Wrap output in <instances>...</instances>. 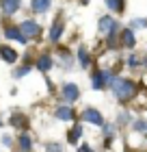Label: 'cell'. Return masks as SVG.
<instances>
[{
    "label": "cell",
    "mask_w": 147,
    "mask_h": 152,
    "mask_svg": "<svg viewBox=\"0 0 147 152\" xmlns=\"http://www.w3.org/2000/svg\"><path fill=\"white\" fill-rule=\"evenodd\" d=\"M134 128L143 133V130H147V122H145V120H136V122H134Z\"/></svg>",
    "instance_id": "ffe728a7"
},
{
    "label": "cell",
    "mask_w": 147,
    "mask_h": 152,
    "mask_svg": "<svg viewBox=\"0 0 147 152\" xmlns=\"http://www.w3.org/2000/svg\"><path fill=\"white\" fill-rule=\"evenodd\" d=\"M97 28H100L102 35H110V33H115V31L119 28V24H117L110 15H104V18H100V24H97Z\"/></svg>",
    "instance_id": "277c9868"
},
{
    "label": "cell",
    "mask_w": 147,
    "mask_h": 152,
    "mask_svg": "<svg viewBox=\"0 0 147 152\" xmlns=\"http://www.w3.org/2000/svg\"><path fill=\"white\" fill-rule=\"evenodd\" d=\"M145 67H147V57H145Z\"/></svg>",
    "instance_id": "4316f807"
},
{
    "label": "cell",
    "mask_w": 147,
    "mask_h": 152,
    "mask_svg": "<svg viewBox=\"0 0 147 152\" xmlns=\"http://www.w3.org/2000/svg\"><path fill=\"white\" fill-rule=\"evenodd\" d=\"M78 63L82 65V67H89V63H91V59H89V50L85 46H80V50H78Z\"/></svg>",
    "instance_id": "4fadbf2b"
},
{
    "label": "cell",
    "mask_w": 147,
    "mask_h": 152,
    "mask_svg": "<svg viewBox=\"0 0 147 152\" xmlns=\"http://www.w3.org/2000/svg\"><path fill=\"white\" fill-rule=\"evenodd\" d=\"M80 135H82V126H76V128L72 130V133H69V141L76 143V141L80 139Z\"/></svg>",
    "instance_id": "e0dca14e"
},
{
    "label": "cell",
    "mask_w": 147,
    "mask_h": 152,
    "mask_svg": "<svg viewBox=\"0 0 147 152\" xmlns=\"http://www.w3.org/2000/svg\"><path fill=\"white\" fill-rule=\"evenodd\" d=\"M46 150H48V152H61V146H59V143H48Z\"/></svg>",
    "instance_id": "7402d4cb"
},
{
    "label": "cell",
    "mask_w": 147,
    "mask_h": 152,
    "mask_svg": "<svg viewBox=\"0 0 147 152\" xmlns=\"http://www.w3.org/2000/svg\"><path fill=\"white\" fill-rule=\"evenodd\" d=\"M0 57H2L7 63H15L17 61V52L13 50V48H9V46H0Z\"/></svg>",
    "instance_id": "30bf717a"
},
{
    "label": "cell",
    "mask_w": 147,
    "mask_h": 152,
    "mask_svg": "<svg viewBox=\"0 0 147 152\" xmlns=\"http://www.w3.org/2000/svg\"><path fill=\"white\" fill-rule=\"evenodd\" d=\"M52 0H33V11L35 13H46L48 9H50Z\"/></svg>",
    "instance_id": "7c38bea8"
},
{
    "label": "cell",
    "mask_w": 147,
    "mask_h": 152,
    "mask_svg": "<svg viewBox=\"0 0 147 152\" xmlns=\"http://www.w3.org/2000/svg\"><path fill=\"white\" fill-rule=\"evenodd\" d=\"M28 70H30V67H28V65H26V67H20V70L15 72V76H17V78H22V76H24V74H28Z\"/></svg>",
    "instance_id": "603a6c76"
},
{
    "label": "cell",
    "mask_w": 147,
    "mask_h": 152,
    "mask_svg": "<svg viewBox=\"0 0 147 152\" xmlns=\"http://www.w3.org/2000/svg\"><path fill=\"white\" fill-rule=\"evenodd\" d=\"M56 117H59V120H65V122H72V120H74V109H69V107H59V109H56Z\"/></svg>",
    "instance_id": "8fae6325"
},
{
    "label": "cell",
    "mask_w": 147,
    "mask_h": 152,
    "mask_svg": "<svg viewBox=\"0 0 147 152\" xmlns=\"http://www.w3.org/2000/svg\"><path fill=\"white\" fill-rule=\"evenodd\" d=\"M20 4H22V0H0V7H2L4 15H13L20 9Z\"/></svg>",
    "instance_id": "52a82bcc"
},
{
    "label": "cell",
    "mask_w": 147,
    "mask_h": 152,
    "mask_svg": "<svg viewBox=\"0 0 147 152\" xmlns=\"http://www.w3.org/2000/svg\"><path fill=\"white\" fill-rule=\"evenodd\" d=\"M143 26H147V22L138 18V20H132V26H130V28H143Z\"/></svg>",
    "instance_id": "d6986e66"
},
{
    "label": "cell",
    "mask_w": 147,
    "mask_h": 152,
    "mask_svg": "<svg viewBox=\"0 0 147 152\" xmlns=\"http://www.w3.org/2000/svg\"><path fill=\"white\" fill-rule=\"evenodd\" d=\"M2 143H4V146H9V143H11V137L4 135V137H2Z\"/></svg>",
    "instance_id": "d4e9b609"
},
{
    "label": "cell",
    "mask_w": 147,
    "mask_h": 152,
    "mask_svg": "<svg viewBox=\"0 0 147 152\" xmlns=\"http://www.w3.org/2000/svg\"><path fill=\"white\" fill-rule=\"evenodd\" d=\"M78 96H80L78 85H74V83H67V85H63V100H65V102L78 100Z\"/></svg>",
    "instance_id": "5b68a950"
},
{
    "label": "cell",
    "mask_w": 147,
    "mask_h": 152,
    "mask_svg": "<svg viewBox=\"0 0 147 152\" xmlns=\"http://www.w3.org/2000/svg\"><path fill=\"white\" fill-rule=\"evenodd\" d=\"M104 2H106V7L110 11H117V13L123 11V0H104Z\"/></svg>",
    "instance_id": "2e32d148"
},
{
    "label": "cell",
    "mask_w": 147,
    "mask_h": 152,
    "mask_svg": "<svg viewBox=\"0 0 147 152\" xmlns=\"http://www.w3.org/2000/svg\"><path fill=\"white\" fill-rule=\"evenodd\" d=\"M20 146H22V150H24V152H28V150L33 148V146H30V139H28L26 135H24V137H20Z\"/></svg>",
    "instance_id": "ac0fdd59"
},
{
    "label": "cell",
    "mask_w": 147,
    "mask_h": 152,
    "mask_svg": "<svg viewBox=\"0 0 147 152\" xmlns=\"http://www.w3.org/2000/svg\"><path fill=\"white\" fill-rule=\"evenodd\" d=\"M20 31H22L26 37H39L41 26H39L37 22H35V20H24V22L20 24Z\"/></svg>",
    "instance_id": "3957f363"
},
{
    "label": "cell",
    "mask_w": 147,
    "mask_h": 152,
    "mask_svg": "<svg viewBox=\"0 0 147 152\" xmlns=\"http://www.w3.org/2000/svg\"><path fill=\"white\" fill-rule=\"evenodd\" d=\"M113 80H115V76L113 72H108V70H100V72H95L93 74V89H104L110 83L113 85Z\"/></svg>",
    "instance_id": "7a4b0ae2"
},
{
    "label": "cell",
    "mask_w": 147,
    "mask_h": 152,
    "mask_svg": "<svg viewBox=\"0 0 147 152\" xmlns=\"http://www.w3.org/2000/svg\"><path fill=\"white\" fill-rule=\"evenodd\" d=\"M4 35L9 37V39H15V41H20V44H26V41H28V37L24 35L22 31L20 28H15V26H9V28L4 31Z\"/></svg>",
    "instance_id": "ba28073f"
},
{
    "label": "cell",
    "mask_w": 147,
    "mask_h": 152,
    "mask_svg": "<svg viewBox=\"0 0 147 152\" xmlns=\"http://www.w3.org/2000/svg\"><path fill=\"white\" fill-rule=\"evenodd\" d=\"M82 120L85 122H91V124H95V126H102L104 124V117L100 111H95V109H87L85 113H82Z\"/></svg>",
    "instance_id": "8992f818"
},
{
    "label": "cell",
    "mask_w": 147,
    "mask_h": 152,
    "mask_svg": "<svg viewBox=\"0 0 147 152\" xmlns=\"http://www.w3.org/2000/svg\"><path fill=\"white\" fill-rule=\"evenodd\" d=\"M78 152H91V150H89L87 146H82V148H78Z\"/></svg>",
    "instance_id": "484cf974"
},
{
    "label": "cell",
    "mask_w": 147,
    "mask_h": 152,
    "mask_svg": "<svg viewBox=\"0 0 147 152\" xmlns=\"http://www.w3.org/2000/svg\"><path fill=\"white\" fill-rule=\"evenodd\" d=\"M104 133H106V135L110 137V135H113V133H115V130H113V126H104Z\"/></svg>",
    "instance_id": "cb8c5ba5"
},
{
    "label": "cell",
    "mask_w": 147,
    "mask_h": 152,
    "mask_svg": "<svg viewBox=\"0 0 147 152\" xmlns=\"http://www.w3.org/2000/svg\"><path fill=\"white\" fill-rule=\"evenodd\" d=\"M110 87H113V94L117 100H130L136 94V85L128 78H115Z\"/></svg>",
    "instance_id": "6da1fadb"
},
{
    "label": "cell",
    "mask_w": 147,
    "mask_h": 152,
    "mask_svg": "<svg viewBox=\"0 0 147 152\" xmlns=\"http://www.w3.org/2000/svg\"><path fill=\"white\" fill-rule=\"evenodd\" d=\"M138 63H141V61H138V57H134V54H132V57H128V65H130V67H136Z\"/></svg>",
    "instance_id": "44dd1931"
},
{
    "label": "cell",
    "mask_w": 147,
    "mask_h": 152,
    "mask_svg": "<svg viewBox=\"0 0 147 152\" xmlns=\"http://www.w3.org/2000/svg\"><path fill=\"white\" fill-rule=\"evenodd\" d=\"M61 35H63V24L61 22H54L52 31H50V41H59Z\"/></svg>",
    "instance_id": "9a60e30c"
},
{
    "label": "cell",
    "mask_w": 147,
    "mask_h": 152,
    "mask_svg": "<svg viewBox=\"0 0 147 152\" xmlns=\"http://www.w3.org/2000/svg\"><path fill=\"white\" fill-rule=\"evenodd\" d=\"M121 44H123L125 48H134V44H136L134 28H125V31L121 33Z\"/></svg>",
    "instance_id": "9c48e42d"
},
{
    "label": "cell",
    "mask_w": 147,
    "mask_h": 152,
    "mask_svg": "<svg viewBox=\"0 0 147 152\" xmlns=\"http://www.w3.org/2000/svg\"><path fill=\"white\" fill-rule=\"evenodd\" d=\"M37 67H39L41 72H48V70L52 67V59L48 57V54H43V57H39V61H37Z\"/></svg>",
    "instance_id": "5bb4252c"
}]
</instances>
